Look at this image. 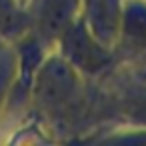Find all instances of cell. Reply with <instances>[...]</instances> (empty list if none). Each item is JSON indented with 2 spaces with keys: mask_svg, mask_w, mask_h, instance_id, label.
Here are the masks:
<instances>
[{
  "mask_svg": "<svg viewBox=\"0 0 146 146\" xmlns=\"http://www.w3.org/2000/svg\"><path fill=\"white\" fill-rule=\"evenodd\" d=\"M110 120L114 126H144L146 128V80L120 94L112 108Z\"/></svg>",
  "mask_w": 146,
  "mask_h": 146,
  "instance_id": "obj_4",
  "label": "cell"
},
{
  "mask_svg": "<svg viewBox=\"0 0 146 146\" xmlns=\"http://www.w3.org/2000/svg\"><path fill=\"white\" fill-rule=\"evenodd\" d=\"M56 52L86 80L100 78L118 66L112 46L104 44L78 12L54 38Z\"/></svg>",
  "mask_w": 146,
  "mask_h": 146,
  "instance_id": "obj_1",
  "label": "cell"
},
{
  "mask_svg": "<svg viewBox=\"0 0 146 146\" xmlns=\"http://www.w3.org/2000/svg\"><path fill=\"white\" fill-rule=\"evenodd\" d=\"M114 52L118 64L146 58V0H124Z\"/></svg>",
  "mask_w": 146,
  "mask_h": 146,
  "instance_id": "obj_2",
  "label": "cell"
},
{
  "mask_svg": "<svg viewBox=\"0 0 146 146\" xmlns=\"http://www.w3.org/2000/svg\"><path fill=\"white\" fill-rule=\"evenodd\" d=\"M124 0H80V14L90 30L108 46L114 48Z\"/></svg>",
  "mask_w": 146,
  "mask_h": 146,
  "instance_id": "obj_3",
  "label": "cell"
}]
</instances>
